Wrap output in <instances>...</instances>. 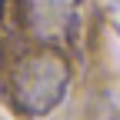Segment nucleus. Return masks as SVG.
Here are the masks:
<instances>
[{
    "label": "nucleus",
    "instance_id": "obj_2",
    "mask_svg": "<svg viewBox=\"0 0 120 120\" xmlns=\"http://www.w3.org/2000/svg\"><path fill=\"white\" fill-rule=\"evenodd\" d=\"M77 4L80 0H20V20L27 34L40 40H57L70 30Z\"/></svg>",
    "mask_w": 120,
    "mask_h": 120
},
{
    "label": "nucleus",
    "instance_id": "obj_1",
    "mask_svg": "<svg viewBox=\"0 0 120 120\" xmlns=\"http://www.w3.org/2000/svg\"><path fill=\"white\" fill-rule=\"evenodd\" d=\"M70 87V64L57 50L23 57L13 70V107L27 117H43L64 100Z\"/></svg>",
    "mask_w": 120,
    "mask_h": 120
}]
</instances>
